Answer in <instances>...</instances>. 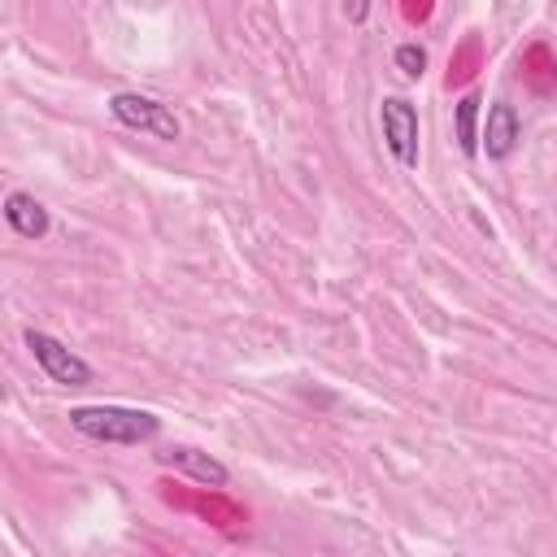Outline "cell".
I'll return each instance as SVG.
<instances>
[{
	"label": "cell",
	"mask_w": 557,
	"mask_h": 557,
	"mask_svg": "<svg viewBox=\"0 0 557 557\" xmlns=\"http://www.w3.org/2000/svg\"><path fill=\"white\" fill-rule=\"evenodd\" d=\"M70 426L96 444H144L161 431V418L148 409H126V405H78L70 409Z\"/></svg>",
	"instance_id": "1"
},
{
	"label": "cell",
	"mask_w": 557,
	"mask_h": 557,
	"mask_svg": "<svg viewBox=\"0 0 557 557\" xmlns=\"http://www.w3.org/2000/svg\"><path fill=\"white\" fill-rule=\"evenodd\" d=\"M109 113H113L122 126L144 131V135H152V139H161V144H174V139L183 135V122L174 117V109L161 104V100H152V96H139V91H117V96H109Z\"/></svg>",
	"instance_id": "2"
},
{
	"label": "cell",
	"mask_w": 557,
	"mask_h": 557,
	"mask_svg": "<svg viewBox=\"0 0 557 557\" xmlns=\"http://www.w3.org/2000/svg\"><path fill=\"white\" fill-rule=\"evenodd\" d=\"M22 339H26L30 357H35V366H39L52 383H61V387H87V383L96 379V370H91L78 352H70L57 335H48V331H35V326H30Z\"/></svg>",
	"instance_id": "3"
},
{
	"label": "cell",
	"mask_w": 557,
	"mask_h": 557,
	"mask_svg": "<svg viewBox=\"0 0 557 557\" xmlns=\"http://www.w3.org/2000/svg\"><path fill=\"white\" fill-rule=\"evenodd\" d=\"M379 122H383V139L392 148V157L413 170L418 165V109L405 96H387L379 104Z\"/></svg>",
	"instance_id": "4"
},
{
	"label": "cell",
	"mask_w": 557,
	"mask_h": 557,
	"mask_svg": "<svg viewBox=\"0 0 557 557\" xmlns=\"http://www.w3.org/2000/svg\"><path fill=\"white\" fill-rule=\"evenodd\" d=\"M157 461H161L165 470H174V474H187V479L205 483V487H226V483H231V470H226L218 457H209V453H200V448H187V444H174V448L157 453Z\"/></svg>",
	"instance_id": "5"
},
{
	"label": "cell",
	"mask_w": 557,
	"mask_h": 557,
	"mask_svg": "<svg viewBox=\"0 0 557 557\" xmlns=\"http://www.w3.org/2000/svg\"><path fill=\"white\" fill-rule=\"evenodd\" d=\"M518 135H522V122H518V109L513 104H492L487 109V126H483V152L505 161L513 148H518Z\"/></svg>",
	"instance_id": "6"
},
{
	"label": "cell",
	"mask_w": 557,
	"mask_h": 557,
	"mask_svg": "<svg viewBox=\"0 0 557 557\" xmlns=\"http://www.w3.org/2000/svg\"><path fill=\"white\" fill-rule=\"evenodd\" d=\"M0 213H4V222H9L22 239H44V235H48V226H52V222H48V209H44L30 191H13V196L4 200V209H0Z\"/></svg>",
	"instance_id": "7"
},
{
	"label": "cell",
	"mask_w": 557,
	"mask_h": 557,
	"mask_svg": "<svg viewBox=\"0 0 557 557\" xmlns=\"http://www.w3.org/2000/svg\"><path fill=\"white\" fill-rule=\"evenodd\" d=\"M479 104H483V100H479L474 91L457 100V139H461V152H466V157L479 152Z\"/></svg>",
	"instance_id": "8"
},
{
	"label": "cell",
	"mask_w": 557,
	"mask_h": 557,
	"mask_svg": "<svg viewBox=\"0 0 557 557\" xmlns=\"http://www.w3.org/2000/svg\"><path fill=\"white\" fill-rule=\"evenodd\" d=\"M396 70L409 74V78H418V74L426 70V48H418V44H400V48H396Z\"/></svg>",
	"instance_id": "9"
}]
</instances>
